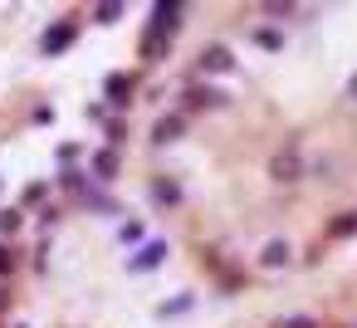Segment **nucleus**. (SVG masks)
<instances>
[{
    "instance_id": "obj_1",
    "label": "nucleus",
    "mask_w": 357,
    "mask_h": 328,
    "mask_svg": "<svg viewBox=\"0 0 357 328\" xmlns=\"http://www.w3.org/2000/svg\"><path fill=\"white\" fill-rule=\"evenodd\" d=\"M352 231H357V211H347L343 221H333V226H328V240H343V235H352Z\"/></svg>"
},
{
    "instance_id": "obj_2",
    "label": "nucleus",
    "mask_w": 357,
    "mask_h": 328,
    "mask_svg": "<svg viewBox=\"0 0 357 328\" xmlns=\"http://www.w3.org/2000/svg\"><path fill=\"white\" fill-rule=\"evenodd\" d=\"M284 260H289V245H279V240L265 245V264H284Z\"/></svg>"
},
{
    "instance_id": "obj_3",
    "label": "nucleus",
    "mask_w": 357,
    "mask_h": 328,
    "mask_svg": "<svg viewBox=\"0 0 357 328\" xmlns=\"http://www.w3.org/2000/svg\"><path fill=\"white\" fill-rule=\"evenodd\" d=\"M206 69H230V54H225V49H211V54H206Z\"/></svg>"
},
{
    "instance_id": "obj_4",
    "label": "nucleus",
    "mask_w": 357,
    "mask_h": 328,
    "mask_svg": "<svg viewBox=\"0 0 357 328\" xmlns=\"http://www.w3.org/2000/svg\"><path fill=\"white\" fill-rule=\"evenodd\" d=\"M274 328H318V323H314V318H279Z\"/></svg>"
},
{
    "instance_id": "obj_5",
    "label": "nucleus",
    "mask_w": 357,
    "mask_h": 328,
    "mask_svg": "<svg viewBox=\"0 0 357 328\" xmlns=\"http://www.w3.org/2000/svg\"><path fill=\"white\" fill-rule=\"evenodd\" d=\"M347 88H352V98H357V74H352V84H347Z\"/></svg>"
}]
</instances>
